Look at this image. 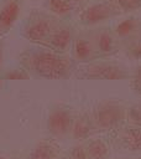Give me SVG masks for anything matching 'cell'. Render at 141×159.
<instances>
[{
    "instance_id": "5b68a950",
    "label": "cell",
    "mask_w": 141,
    "mask_h": 159,
    "mask_svg": "<svg viewBox=\"0 0 141 159\" xmlns=\"http://www.w3.org/2000/svg\"><path fill=\"white\" fill-rule=\"evenodd\" d=\"M52 22L48 19H36L25 27V36L31 41H45L51 36Z\"/></svg>"
},
{
    "instance_id": "7c38bea8",
    "label": "cell",
    "mask_w": 141,
    "mask_h": 159,
    "mask_svg": "<svg viewBox=\"0 0 141 159\" xmlns=\"http://www.w3.org/2000/svg\"><path fill=\"white\" fill-rule=\"evenodd\" d=\"M108 147L101 140H94L88 147V154L93 159H101L106 155Z\"/></svg>"
},
{
    "instance_id": "9a60e30c",
    "label": "cell",
    "mask_w": 141,
    "mask_h": 159,
    "mask_svg": "<svg viewBox=\"0 0 141 159\" xmlns=\"http://www.w3.org/2000/svg\"><path fill=\"white\" fill-rule=\"evenodd\" d=\"M137 27V21L135 19H127L121 21L118 26H116V32L120 36H127L130 35L135 29Z\"/></svg>"
},
{
    "instance_id": "cb8c5ba5",
    "label": "cell",
    "mask_w": 141,
    "mask_h": 159,
    "mask_svg": "<svg viewBox=\"0 0 141 159\" xmlns=\"http://www.w3.org/2000/svg\"><path fill=\"white\" fill-rule=\"evenodd\" d=\"M0 159H2V158H1V157H0Z\"/></svg>"
},
{
    "instance_id": "44dd1931",
    "label": "cell",
    "mask_w": 141,
    "mask_h": 159,
    "mask_svg": "<svg viewBox=\"0 0 141 159\" xmlns=\"http://www.w3.org/2000/svg\"><path fill=\"white\" fill-rule=\"evenodd\" d=\"M131 52H132L134 56H136V57H141V42L137 43V45H135V46L132 47Z\"/></svg>"
},
{
    "instance_id": "8fae6325",
    "label": "cell",
    "mask_w": 141,
    "mask_h": 159,
    "mask_svg": "<svg viewBox=\"0 0 141 159\" xmlns=\"http://www.w3.org/2000/svg\"><path fill=\"white\" fill-rule=\"evenodd\" d=\"M74 53L75 57L79 60H85L90 56L92 53V46L89 43V41L84 40V39H78L74 42Z\"/></svg>"
},
{
    "instance_id": "2e32d148",
    "label": "cell",
    "mask_w": 141,
    "mask_h": 159,
    "mask_svg": "<svg viewBox=\"0 0 141 159\" xmlns=\"http://www.w3.org/2000/svg\"><path fill=\"white\" fill-rule=\"evenodd\" d=\"M115 6L122 11H132L141 9V0H114Z\"/></svg>"
},
{
    "instance_id": "5bb4252c",
    "label": "cell",
    "mask_w": 141,
    "mask_h": 159,
    "mask_svg": "<svg viewBox=\"0 0 141 159\" xmlns=\"http://www.w3.org/2000/svg\"><path fill=\"white\" fill-rule=\"evenodd\" d=\"M90 133V124L85 118H80L75 122L74 127H73V135L77 139H83L85 137H88Z\"/></svg>"
},
{
    "instance_id": "ffe728a7",
    "label": "cell",
    "mask_w": 141,
    "mask_h": 159,
    "mask_svg": "<svg viewBox=\"0 0 141 159\" xmlns=\"http://www.w3.org/2000/svg\"><path fill=\"white\" fill-rule=\"evenodd\" d=\"M134 83H135V89L141 93V66H140V67L136 70V72H135Z\"/></svg>"
},
{
    "instance_id": "7a4b0ae2",
    "label": "cell",
    "mask_w": 141,
    "mask_h": 159,
    "mask_svg": "<svg viewBox=\"0 0 141 159\" xmlns=\"http://www.w3.org/2000/svg\"><path fill=\"white\" fill-rule=\"evenodd\" d=\"M84 76L94 80H122L127 76V73L116 65L93 63L84 68Z\"/></svg>"
},
{
    "instance_id": "ba28073f",
    "label": "cell",
    "mask_w": 141,
    "mask_h": 159,
    "mask_svg": "<svg viewBox=\"0 0 141 159\" xmlns=\"http://www.w3.org/2000/svg\"><path fill=\"white\" fill-rule=\"evenodd\" d=\"M72 35H70V30L67 27H62L59 30H57L56 32H53L49 36V42L54 48L58 50H64L69 42H70Z\"/></svg>"
},
{
    "instance_id": "4fadbf2b",
    "label": "cell",
    "mask_w": 141,
    "mask_h": 159,
    "mask_svg": "<svg viewBox=\"0 0 141 159\" xmlns=\"http://www.w3.org/2000/svg\"><path fill=\"white\" fill-rule=\"evenodd\" d=\"M73 4L68 0H49V9L57 15H66L72 11Z\"/></svg>"
},
{
    "instance_id": "603a6c76",
    "label": "cell",
    "mask_w": 141,
    "mask_h": 159,
    "mask_svg": "<svg viewBox=\"0 0 141 159\" xmlns=\"http://www.w3.org/2000/svg\"><path fill=\"white\" fill-rule=\"evenodd\" d=\"M0 65H1V50H0Z\"/></svg>"
},
{
    "instance_id": "6da1fadb",
    "label": "cell",
    "mask_w": 141,
    "mask_h": 159,
    "mask_svg": "<svg viewBox=\"0 0 141 159\" xmlns=\"http://www.w3.org/2000/svg\"><path fill=\"white\" fill-rule=\"evenodd\" d=\"M28 63L37 75L53 80L66 77L70 70V62L67 57L52 52H36L31 55Z\"/></svg>"
},
{
    "instance_id": "277c9868",
    "label": "cell",
    "mask_w": 141,
    "mask_h": 159,
    "mask_svg": "<svg viewBox=\"0 0 141 159\" xmlns=\"http://www.w3.org/2000/svg\"><path fill=\"white\" fill-rule=\"evenodd\" d=\"M96 123L103 128H109L122 119V108L114 102L101 104L95 113Z\"/></svg>"
},
{
    "instance_id": "9c48e42d",
    "label": "cell",
    "mask_w": 141,
    "mask_h": 159,
    "mask_svg": "<svg viewBox=\"0 0 141 159\" xmlns=\"http://www.w3.org/2000/svg\"><path fill=\"white\" fill-rule=\"evenodd\" d=\"M124 144L130 150H141V129L130 128L124 133Z\"/></svg>"
},
{
    "instance_id": "30bf717a",
    "label": "cell",
    "mask_w": 141,
    "mask_h": 159,
    "mask_svg": "<svg viewBox=\"0 0 141 159\" xmlns=\"http://www.w3.org/2000/svg\"><path fill=\"white\" fill-rule=\"evenodd\" d=\"M56 155L54 148L48 143H40L35 147L30 159H53Z\"/></svg>"
},
{
    "instance_id": "ac0fdd59",
    "label": "cell",
    "mask_w": 141,
    "mask_h": 159,
    "mask_svg": "<svg viewBox=\"0 0 141 159\" xmlns=\"http://www.w3.org/2000/svg\"><path fill=\"white\" fill-rule=\"evenodd\" d=\"M72 158L73 159H87L85 149L80 145H77L72 149Z\"/></svg>"
},
{
    "instance_id": "52a82bcc",
    "label": "cell",
    "mask_w": 141,
    "mask_h": 159,
    "mask_svg": "<svg viewBox=\"0 0 141 159\" xmlns=\"http://www.w3.org/2000/svg\"><path fill=\"white\" fill-rule=\"evenodd\" d=\"M20 14V5L11 0L6 2L0 10V35L6 32L16 21Z\"/></svg>"
},
{
    "instance_id": "7402d4cb",
    "label": "cell",
    "mask_w": 141,
    "mask_h": 159,
    "mask_svg": "<svg viewBox=\"0 0 141 159\" xmlns=\"http://www.w3.org/2000/svg\"><path fill=\"white\" fill-rule=\"evenodd\" d=\"M68 1H70V2L74 5V4H77V2H80V1H83V0H68Z\"/></svg>"
},
{
    "instance_id": "8992f818",
    "label": "cell",
    "mask_w": 141,
    "mask_h": 159,
    "mask_svg": "<svg viewBox=\"0 0 141 159\" xmlns=\"http://www.w3.org/2000/svg\"><path fill=\"white\" fill-rule=\"evenodd\" d=\"M72 125V117L64 109H54L48 117V129L54 135L66 134Z\"/></svg>"
},
{
    "instance_id": "e0dca14e",
    "label": "cell",
    "mask_w": 141,
    "mask_h": 159,
    "mask_svg": "<svg viewBox=\"0 0 141 159\" xmlns=\"http://www.w3.org/2000/svg\"><path fill=\"white\" fill-rule=\"evenodd\" d=\"M98 46L103 52H110L113 50V39L108 32H103L98 37Z\"/></svg>"
},
{
    "instance_id": "3957f363",
    "label": "cell",
    "mask_w": 141,
    "mask_h": 159,
    "mask_svg": "<svg viewBox=\"0 0 141 159\" xmlns=\"http://www.w3.org/2000/svg\"><path fill=\"white\" fill-rule=\"evenodd\" d=\"M116 6H113L106 2H98L88 6L80 15V20L87 25H94L108 20L115 14Z\"/></svg>"
},
{
    "instance_id": "d6986e66",
    "label": "cell",
    "mask_w": 141,
    "mask_h": 159,
    "mask_svg": "<svg viewBox=\"0 0 141 159\" xmlns=\"http://www.w3.org/2000/svg\"><path fill=\"white\" fill-rule=\"evenodd\" d=\"M130 118L132 122H136L139 124H141V107H132L130 109Z\"/></svg>"
}]
</instances>
